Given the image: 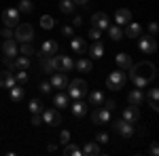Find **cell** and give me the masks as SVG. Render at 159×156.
I'll return each instance as SVG.
<instances>
[{
	"instance_id": "17",
	"label": "cell",
	"mask_w": 159,
	"mask_h": 156,
	"mask_svg": "<svg viewBox=\"0 0 159 156\" xmlns=\"http://www.w3.org/2000/svg\"><path fill=\"white\" fill-rule=\"evenodd\" d=\"M13 84H17V80H15V76H13L11 70H4V72H0V86H7V89H11Z\"/></svg>"
},
{
	"instance_id": "36",
	"label": "cell",
	"mask_w": 159,
	"mask_h": 156,
	"mask_svg": "<svg viewBox=\"0 0 159 156\" xmlns=\"http://www.w3.org/2000/svg\"><path fill=\"white\" fill-rule=\"evenodd\" d=\"M64 154L66 156H81L83 152H81L79 145H66V148H64Z\"/></svg>"
},
{
	"instance_id": "39",
	"label": "cell",
	"mask_w": 159,
	"mask_h": 156,
	"mask_svg": "<svg viewBox=\"0 0 159 156\" xmlns=\"http://www.w3.org/2000/svg\"><path fill=\"white\" fill-rule=\"evenodd\" d=\"M129 78H132V82L136 84V86H138V89H144V86H147V80H142V78H138V76H129Z\"/></svg>"
},
{
	"instance_id": "26",
	"label": "cell",
	"mask_w": 159,
	"mask_h": 156,
	"mask_svg": "<svg viewBox=\"0 0 159 156\" xmlns=\"http://www.w3.org/2000/svg\"><path fill=\"white\" fill-rule=\"evenodd\" d=\"M81 152H83V154H87V156H96V154H100V145H98V141H87L85 148H83Z\"/></svg>"
},
{
	"instance_id": "46",
	"label": "cell",
	"mask_w": 159,
	"mask_h": 156,
	"mask_svg": "<svg viewBox=\"0 0 159 156\" xmlns=\"http://www.w3.org/2000/svg\"><path fill=\"white\" fill-rule=\"evenodd\" d=\"M157 30H159L157 21H151V23H148V32H151V36H155V34H157Z\"/></svg>"
},
{
	"instance_id": "5",
	"label": "cell",
	"mask_w": 159,
	"mask_h": 156,
	"mask_svg": "<svg viewBox=\"0 0 159 156\" xmlns=\"http://www.w3.org/2000/svg\"><path fill=\"white\" fill-rule=\"evenodd\" d=\"M53 65H55V72H64V74L74 70V61L68 55H61V57H55L53 55Z\"/></svg>"
},
{
	"instance_id": "31",
	"label": "cell",
	"mask_w": 159,
	"mask_h": 156,
	"mask_svg": "<svg viewBox=\"0 0 159 156\" xmlns=\"http://www.w3.org/2000/svg\"><path fill=\"white\" fill-rule=\"evenodd\" d=\"M106 30H108V34H110L112 40H121V38H123V30L119 27V25H108Z\"/></svg>"
},
{
	"instance_id": "48",
	"label": "cell",
	"mask_w": 159,
	"mask_h": 156,
	"mask_svg": "<svg viewBox=\"0 0 159 156\" xmlns=\"http://www.w3.org/2000/svg\"><path fill=\"white\" fill-rule=\"evenodd\" d=\"M68 139H70V133H68V131H61L60 133V141H61V144H68Z\"/></svg>"
},
{
	"instance_id": "40",
	"label": "cell",
	"mask_w": 159,
	"mask_h": 156,
	"mask_svg": "<svg viewBox=\"0 0 159 156\" xmlns=\"http://www.w3.org/2000/svg\"><path fill=\"white\" fill-rule=\"evenodd\" d=\"M100 36H102V30H98V27H91L89 30V38L91 40H100Z\"/></svg>"
},
{
	"instance_id": "20",
	"label": "cell",
	"mask_w": 159,
	"mask_h": 156,
	"mask_svg": "<svg viewBox=\"0 0 159 156\" xmlns=\"http://www.w3.org/2000/svg\"><path fill=\"white\" fill-rule=\"evenodd\" d=\"M123 34L127 38H138L142 34V27H140V23H132V21H129V23L125 25V32H123Z\"/></svg>"
},
{
	"instance_id": "15",
	"label": "cell",
	"mask_w": 159,
	"mask_h": 156,
	"mask_svg": "<svg viewBox=\"0 0 159 156\" xmlns=\"http://www.w3.org/2000/svg\"><path fill=\"white\" fill-rule=\"evenodd\" d=\"M123 120H127V122H138L140 120V110H138V106H129V108L123 110Z\"/></svg>"
},
{
	"instance_id": "2",
	"label": "cell",
	"mask_w": 159,
	"mask_h": 156,
	"mask_svg": "<svg viewBox=\"0 0 159 156\" xmlns=\"http://www.w3.org/2000/svg\"><path fill=\"white\" fill-rule=\"evenodd\" d=\"M125 82H127V74H123V70H115L106 78V86H108L110 91H121L123 86H125Z\"/></svg>"
},
{
	"instance_id": "28",
	"label": "cell",
	"mask_w": 159,
	"mask_h": 156,
	"mask_svg": "<svg viewBox=\"0 0 159 156\" xmlns=\"http://www.w3.org/2000/svg\"><path fill=\"white\" fill-rule=\"evenodd\" d=\"M15 70H28L30 68V57H25V55H21V57H15Z\"/></svg>"
},
{
	"instance_id": "7",
	"label": "cell",
	"mask_w": 159,
	"mask_h": 156,
	"mask_svg": "<svg viewBox=\"0 0 159 156\" xmlns=\"http://www.w3.org/2000/svg\"><path fill=\"white\" fill-rule=\"evenodd\" d=\"M140 40H138V47H140V51L142 53H155L157 51V40H155V36H142L140 34Z\"/></svg>"
},
{
	"instance_id": "41",
	"label": "cell",
	"mask_w": 159,
	"mask_h": 156,
	"mask_svg": "<svg viewBox=\"0 0 159 156\" xmlns=\"http://www.w3.org/2000/svg\"><path fill=\"white\" fill-rule=\"evenodd\" d=\"M51 89H53V86H51V82H40V84H38V91H40V93H45V95H47V93H51Z\"/></svg>"
},
{
	"instance_id": "44",
	"label": "cell",
	"mask_w": 159,
	"mask_h": 156,
	"mask_svg": "<svg viewBox=\"0 0 159 156\" xmlns=\"http://www.w3.org/2000/svg\"><path fill=\"white\" fill-rule=\"evenodd\" d=\"M2 63H4V65H7L11 72L15 70V61H13V57H4V59H2Z\"/></svg>"
},
{
	"instance_id": "53",
	"label": "cell",
	"mask_w": 159,
	"mask_h": 156,
	"mask_svg": "<svg viewBox=\"0 0 159 156\" xmlns=\"http://www.w3.org/2000/svg\"><path fill=\"white\" fill-rule=\"evenodd\" d=\"M74 4H87V2H89V0H72Z\"/></svg>"
},
{
	"instance_id": "16",
	"label": "cell",
	"mask_w": 159,
	"mask_h": 156,
	"mask_svg": "<svg viewBox=\"0 0 159 156\" xmlns=\"http://www.w3.org/2000/svg\"><path fill=\"white\" fill-rule=\"evenodd\" d=\"M2 53H4V57H17V44H15L13 38H7V40H4Z\"/></svg>"
},
{
	"instance_id": "34",
	"label": "cell",
	"mask_w": 159,
	"mask_h": 156,
	"mask_svg": "<svg viewBox=\"0 0 159 156\" xmlns=\"http://www.w3.org/2000/svg\"><path fill=\"white\" fill-rule=\"evenodd\" d=\"M53 103H55V108H66V106H68V97L64 95V93H57V95L53 97Z\"/></svg>"
},
{
	"instance_id": "3",
	"label": "cell",
	"mask_w": 159,
	"mask_h": 156,
	"mask_svg": "<svg viewBox=\"0 0 159 156\" xmlns=\"http://www.w3.org/2000/svg\"><path fill=\"white\" fill-rule=\"evenodd\" d=\"M66 89H68V95L72 97V99H81V97L87 95V82H85V80H81V78L70 80Z\"/></svg>"
},
{
	"instance_id": "24",
	"label": "cell",
	"mask_w": 159,
	"mask_h": 156,
	"mask_svg": "<svg viewBox=\"0 0 159 156\" xmlns=\"http://www.w3.org/2000/svg\"><path fill=\"white\" fill-rule=\"evenodd\" d=\"M70 48H72L74 53H79V55H81V53H85V51H87V44H85V40H83V38H74L72 36V40H70Z\"/></svg>"
},
{
	"instance_id": "52",
	"label": "cell",
	"mask_w": 159,
	"mask_h": 156,
	"mask_svg": "<svg viewBox=\"0 0 159 156\" xmlns=\"http://www.w3.org/2000/svg\"><path fill=\"white\" fill-rule=\"evenodd\" d=\"M81 23H83V19H81V17H74V19H72V27H79Z\"/></svg>"
},
{
	"instance_id": "38",
	"label": "cell",
	"mask_w": 159,
	"mask_h": 156,
	"mask_svg": "<svg viewBox=\"0 0 159 156\" xmlns=\"http://www.w3.org/2000/svg\"><path fill=\"white\" fill-rule=\"evenodd\" d=\"M13 76H15L17 84H24V82H28V72H25V70H17V72L13 74Z\"/></svg>"
},
{
	"instance_id": "8",
	"label": "cell",
	"mask_w": 159,
	"mask_h": 156,
	"mask_svg": "<svg viewBox=\"0 0 159 156\" xmlns=\"http://www.w3.org/2000/svg\"><path fill=\"white\" fill-rule=\"evenodd\" d=\"M40 118H43L45 124H51V127H55V124H60V122H61V116H60V112H57L55 108L43 110V112H40Z\"/></svg>"
},
{
	"instance_id": "9",
	"label": "cell",
	"mask_w": 159,
	"mask_h": 156,
	"mask_svg": "<svg viewBox=\"0 0 159 156\" xmlns=\"http://www.w3.org/2000/svg\"><path fill=\"white\" fill-rule=\"evenodd\" d=\"M2 23L7 25V27L17 25L19 23V11H17V9H7V11H2Z\"/></svg>"
},
{
	"instance_id": "27",
	"label": "cell",
	"mask_w": 159,
	"mask_h": 156,
	"mask_svg": "<svg viewBox=\"0 0 159 156\" xmlns=\"http://www.w3.org/2000/svg\"><path fill=\"white\" fill-rule=\"evenodd\" d=\"M74 68L79 72H91L93 63H91V59H79V61H74Z\"/></svg>"
},
{
	"instance_id": "51",
	"label": "cell",
	"mask_w": 159,
	"mask_h": 156,
	"mask_svg": "<svg viewBox=\"0 0 159 156\" xmlns=\"http://www.w3.org/2000/svg\"><path fill=\"white\" fill-rule=\"evenodd\" d=\"M40 122H43V118H40V114H34V116H32V124H34V127H38Z\"/></svg>"
},
{
	"instance_id": "42",
	"label": "cell",
	"mask_w": 159,
	"mask_h": 156,
	"mask_svg": "<svg viewBox=\"0 0 159 156\" xmlns=\"http://www.w3.org/2000/svg\"><path fill=\"white\" fill-rule=\"evenodd\" d=\"M72 34H74L72 25H64V27H61V36H66V38H72Z\"/></svg>"
},
{
	"instance_id": "29",
	"label": "cell",
	"mask_w": 159,
	"mask_h": 156,
	"mask_svg": "<svg viewBox=\"0 0 159 156\" xmlns=\"http://www.w3.org/2000/svg\"><path fill=\"white\" fill-rule=\"evenodd\" d=\"M102 101H104L102 91H91V93H89V103H91V106H96V108H98Z\"/></svg>"
},
{
	"instance_id": "43",
	"label": "cell",
	"mask_w": 159,
	"mask_h": 156,
	"mask_svg": "<svg viewBox=\"0 0 159 156\" xmlns=\"http://www.w3.org/2000/svg\"><path fill=\"white\" fill-rule=\"evenodd\" d=\"M108 133H98V137H96V141H98V144H108Z\"/></svg>"
},
{
	"instance_id": "50",
	"label": "cell",
	"mask_w": 159,
	"mask_h": 156,
	"mask_svg": "<svg viewBox=\"0 0 159 156\" xmlns=\"http://www.w3.org/2000/svg\"><path fill=\"white\" fill-rule=\"evenodd\" d=\"M148 154H151V156H157V154H159V145L155 144V141L151 144V150H148Z\"/></svg>"
},
{
	"instance_id": "13",
	"label": "cell",
	"mask_w": 159,
	"mask_h": 156,
	"mask_svg": "<svg viewBox=\"0 0 159 156\" xmlns=\"http://www.w3.org/2000/svg\"><path fill=\"white\" fill-rule=\"evenodd\" d=\"M91 23H93V27H98V30H106V27L110 25V19H108L106 13H93Z\"/></svg>"
},
{
	"instance_id": "11",
	"label": "cell",
	"mask_w": 159,
	"mask_h": 156,
	"mask_svg": "<svg viewBox=\"0 0 159 156\" xmlns=\"http://www.w3.org/2000/svg\"><path fill=\"white\" fill-rule=\"evenodd\" d=\"M51 86L57 89V91H64V89L68 86V78H66V74H64V72H53V74H51Z\"/></svg>"
},
{
	"instance_id": "47",
	"label": "cell",
	"mask_w": 159,
	"mask_h": 156,
	"mask_svg": "<svg viewBox=\"0 0 159 156\" xmlns=\"http://www.w3.org/2000/svg\"><path fill=\"white\" fill-rule=\"evenodd\" d=\"M0 36L4 38V40H7V38H13V30H11V27H4V30L0 32Z\"/></svg>"
},
{
	"instance_id": "10",
	"label": "cell",
	"mask_w": 159,
	"mask_h": 156,
	"mask_svg": "<svg viewBox=\"0 0 159 156\" xmlns=\"http://www.w3.org/2000/svg\"><path fill=\"white\" fill-rule=\"evenodd\" d=\"M91 120H93V124H108L110 122V110H106V108L93 110L91 112Z\"/></svg>"
},
{
	"instance_id": "12",
	"label": "cell",
	"mask_w": 159,
	"mask_h": 156,
	"mask_svg": "<svg viewBox=\"0 0 159 156\" xmlns=\"http://www.w3.org/2000/svg\"><path fill=\"white\" fill-rule=\"evenodd\" d=\"M127 101H129V106H142L144 103V91L142 89H132L129 93H127Z\"/></svg>"
},
{
	"instance_id": "33",
	"label": "cell",
	"mask_w": 159,
	"mask_h": 156,
	"mask_svg": "<svg viewBox=\"0 0 159 156\" xmlns=\"http://www.w3.org/2000/svg\"><path fill=\"white\" fill-rule=\"evenodd\" d=\"M21 55H25V57H32L34 55V47H32V42H21V47L17 48Z\"/></svg>"
},
{
	"instance_id": "23",
	"label": "cell",
	"mask_w": 159,
	"mask_h": 156,
	"mask_svg": "<svg viewBox=\"0 0 159 156\" xmlns=\"http://www.w3.org/2000/svg\"><path fill=\"white\" fill-rule=\"evenodd\" d=\"M115 59H117V65H119L121 70H129V68H132V57H129L127 53H119Z\"/></svg>"
},
{
	"instance_id": "37",
	"label": "cell",
	"mask_w": 159,
	"mask_h": 156,
	"mask_svg": "<svg viewBox=\"0 0 159 156\" xmlns=\"http://www.w3.org/2000/svg\"><path fill=\"white\" fill-rule=\"evenodd\" d=\"M17 6H19L17 11H21V13H32V9H34V4H32L30 0H21Z\"/></svg>"
},
{
	"instance_id": "45",
	"label": "cell",
	"mask_w": 159,
	"mask_h": 156,
	"mask_svg": "<svg viewBox=\"0 0 159 156\" xmlns=\"http://www.w3.org/2000/svg\"><path fill=\"white\" fill-rule=\"evenodd\" d=\"M157 97H159V89H151L148 91V101H157Z\"/></svg>"
},
{
	"instance_id": "32",
	"label": "cell",
	"mask_w": 159,
	"mask_h": 156,
	"mask_svg": "<svg viewBox=\"0 0 159 156\" xmlns=\"http://www.w3.org/2000/svg\"><path fill=\"white\" fill-rule=\"evenodd\" d=\"M74 6H76V4H74L72 0H61V2H60V11H61V13H66V15L74 13Z\"/></svg>"
},
{
	"instance_id": "30",
	"label": "cell",
	"mask_w": 159,
	"mask_h": 156,
	"mask_svg": "<svg viewBox=\"0 0 159 156\" xmlns=\"http://www.w3.org/2000/svg\"><path fill=\"white\" fill-rule=\"evenodd\" d=\"M28 110H30L32 114H40V112L45 110V106H43V101H40V99H32V101L28 103Z\"/></svg>"
},
{
	"instance_id": "22",
	"label": "cell",
	"mask_w": 159,
	"mask_h": 156,
	"mask_svg": "<svg viewBox=\"0 0 159 156\" xmlns=\"http://www.w3.org/2000/svg\"><path fill=\"white\" fill-rule=\"evenodd\" d=\"M57 53V42L55 40H45L43 48H40V55H55Z\"/></svg>"
},
{
	"instance_id": "14",
	"label": "cell",
	"mask_w": 159,
	"mask_h": 156,
	"mask_svg": "<svg viewBox=\"0 0 159 156\" xmlns=\"http://www.w3.org/2000/svg\"><path fill=\"white\" fill-rule=\"evenodd\" d=\"M115 21H117L119 27L127 25L129 21H132V13H129V9H119V11L115 13Z\"/></svg>"
},
{
	"instance_id": "6",
	"label": "cell",
	"mask_w": 159,
	"mask_h": 156,
	"mask_svg": "<svg viewBox=\"0 0 159 156\" xmlns=\"http://www.w3.org/2000/svg\"><path fill=\"white\" fill-rule=\"evenodd\" d=\"M112 129L119 133L123 139H129V137L134 135V127H132V122H127V120H123V118L121 120H115V122H112Z\"/></svg>"
},
{
	"instance_id": "25",
	"label": "cell",
	"mask_w": 159,
	"mask_h": 156,
	"mask_svg": "<svg viewBox=\"0 0 159 156\" xmlns=\"http://www.w3.org/2000/svg\"><path fill=\"white\" fill-rule=\"evenodd\" d=\"M9 95H11V99L15 101V103H19V101L24 99V89H21V84H13L11 91H9Z\"/></svg>"
},
{
	"instance_id": "19",
	"label": "cell",
	"mask_w": 159,
	"mask_h": 156,
	"mask_svg": "<svg viewBox=\"0 0 159 156\" xmlns=\"http://www.w3.org/2000/svg\"><path fill=\"white\" fill-rule=\"evenodd\" d=\"M89 51V57H93V59H100L102 55H104V44L100 42V40H93V44L87 48Z\"/></svg>"
},
{
	"instance_id": "35",
	"label": "cell",
	"mask_w": 159,
	"mask_h": 156,
	"mask_svg": "<svg viewBox=\"0 0 159 156\" xmlns=\"http://www.w3.org/2000/svg\"><path fill=\"white\" fill-rule=\"evenodd\" d=\"M53 25H55V19H53L51 15H43V17H40V27H43V30H51Z\"/></svg>"
},
{
	"instance_id": "18",
	"label": "cell",
	"mask_w": 159,
	"mask_h": 156,
	"mask_svg": "<svg viewBox=\"0 0 159 156\" xmlns=\"http://www.w3.org/2000/svg\"><path fill=\"white\" fill-rule=\"evenodd\" d=\"M87 112H89V108H87V103L85 101H81V99H76L72 103V114L76 116V118H83Z\"/></svg>"
},
{
	"instance_id": "21",
	"label": "cell",
	"mask_w": 159,
	"mask_h": 156,
	"mask_svg": "<svg viewBox=\"0 0 159 156\" xmlns=\"http://www.w3.org/2000/svg\"><path fill=\"white\" fill-rule=\"evenodd\" d=\"M40 68L47 74L55 72V65H53V55H40Z\"/></svg>"
},
{
	"instance_id": "4",
	"label": "cell",
	"mask_w": 159,
	"mask_h": 156,
	"mask_svg": "<svg viewBox=\"0 0 159 156\" xmlns=\"http://www.w3.org/2000/svg\"><path fill=\"white\" fill-rule=\"evenodd\" d=\"M13 36L17 38L19 42H32V38H34V27L30 23H17V30L13 32Z\"/></svg>"
},
{
	"instance_id": "49",
	"label": "cell",
	"mask_w": 159,
	"mask_h": 156,
	"mask_svg": "<svg viewBox=\"0 0 159 156\" xmlns=\"http://www.w3.org/2000/svg\"><path fill=\"white\" fill-rule=\"evenodd\" d=\"M102 103H104V108H106V110H115V108H117V103H115L112 99H106V101H102Z\"/></svg>"
},
{
	"instance_id": "1",
	"label": "cell",
	"mask_w": 159,
	"mask_h": 156,
	"mask_svg": "<svg viewBox=\"0 0 159 156\" xmlns=\"http://www.w3.org/2000/svg\"><path fill=\"white\" fill-rule=\"evenodd\" d=\"M129 76H138V78L151 82V80L155 78V65L148 63V61H142V63H138V65H132V68H129Z\"/></svg>"
}]
</instances>
